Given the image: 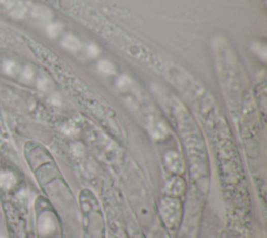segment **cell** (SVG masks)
<instances>
[{
	"mask_svg": "<svg viewBox=\"0 0 267 238\" xmlns=\"http://www.w3.org/2000/svg\"><path fill=\"white\" fill-rule=\"evenodd\" d=\"M14 2H15V0H0V5L9 7V6L14 5Z\"/></svg>",
	"mask_w": 267,
	"mask_h": 238,
	"instance_id": "cell-4",
	"label": "cell"
},
{
	"mask_svg": "<svg viewBox=\"0 0 267 238\" xmlns=\"http://www.w3.org/2000/svg\"><path fill=\"white\" fill-rule=\"evenodd\" d=\"M39 229L40 232L43 234H48L52 232V230L54 229V223L52 217L49 214H44L41 216L39 222Z\"/></svg>",
	"mask_w": 267,
	"mask_h": 238,
	"instance_id": "cell-2",
	"label": "cell"
},
{
	"mask_svg": "<svg viewBox=\"0 0 267 238\" xmlns=\"http://www.w3.org/2000/svg\"><path fill=\"white\" fill-rule=\"evenodd\" d=\"M16 68H17L16 64L14 62H12V61L6 62L5 67H4L5 71L8 73V75H13V73L16 71Z\"/></svg>",
	"mask_w": 267,
	"mask_h": 238,
	"instance_id": "cell-3",
	"label": "cell"
},
{
	"mask_svg": "<svg viewBox=\"0 0 267 238\" xmlns=\"http://www.w3.org/2000/svg\"><path fill=\"white\" fill-rule=\"evenodd\" d=\"M16 177L10 172H5L0 174V186L4 189H11L16 185Z\"/></svg>",
	"mask_w": 267,
	"mask_h": 238,
	"instance_id": "cell-1",
	"label": "cell"
},
{
	"mask_svg": "<svg viewBox=\"0 0 267 238\" xmlns=\"http://www.w3.org/2000/svg\"><path fill=\"white\" fill-rule=\"evenodd\" d=\"M0 238H5V237H4V236H0Z\"/></svg>",
	"mask_w": 267,
	"mask_h": 238,
	"instance_id": "cell-5",
	"label": "cell"
}]
</instances>
